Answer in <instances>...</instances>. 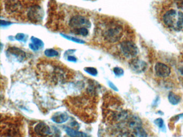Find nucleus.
<instances>
[{
    "label": "nucleus",
    "mask_w": 183,
    "mask_h": 137,
    "mask_svg": "<svg viewBox=\"0 0 183 137\" xmlns=\"http://www.w3.org/2000/svg\"><path fill=\"white\" fill-rule=\"evenodd\" d=\"M163 21L169 29L175 31H180L183 28V13L171 9L164 15Z\"/></svg>",
    "instance_id": "obj_2"
},
{
    "label": "nucleus",
    "mask_w": 183,
    "mask_h": 137,
    "mask_svg": "<svg viewBox=\"0 0 183 137\" xmlns=\"http://www.w3.org/2000/svg\"><path fill=\"white\" fill-rule=\"evenodd\" d=\"M123 26L116 23L111 22L104 27L102 31V37L105 41L108 43H116L123 37Z\"/></svg>",
    "instance_id": "obj_3"
},
{
    "label": "nucleus",
    "mask_w": 183,
    "mask_h": 137,
    "mask_svg": "<svg viewBox=\"0 0 183 137\" xmlns=\"http://www.w3.org/2000/svg\"><path fill=\"white\" fill-rule=\"evenodd\" d=\"M168 100L171 104H172L173 105H177L181 101V98L178 95H177L172 92H171L169 93Z\"/></svg>",
    "instance_id": "obj_14"
},
{
    "label": "nucleus",
    "mask_w": 183,
    "mask_h": 137,
    "mask_svg": "<svg viewBox=\"0 0 183 137\" xmlns=\"http://www.w3.org/2000/svg\"><path fill=\"white\" fill-rule=\"evenodd\" d=\"M52 120L56 123L65 122L68 119V116L64 113L58 114L52 117Z\"/></svg>",
    "instance_id": "obj_13"
},
{
    "label": "nucleus",
    "mask_w": 183,
    "mask_h": 137,
    "mask_svg": "<svg viewBox=\"0 0 183 137\" xmlns=\"http://www.w3.org/2000/svg\"><path fill=\"white\" fill-rule=\"evenodd\" d=\"M129 127L135 130L139 127H142V122L139 117L133 116L128 119L127 122Z\"/></svg>",
    "instance_id": "obj_12"
},
{
    "label": "nucleus",
    "mask_w": 183,
    "mask_h": 137,
    "mask_svg": "<svg viewBox=\"0 0 183 137\" xmlns=\"http://www.w3.org/2000/svg\"><path fill=\"white\" fill-rule=\"evenodd\" d=\"M120 49L122 54L126 57L134 58L138 54V48L132 41L126 40L120 45Z\"/></svg>",
    "instance_id": "obj_5"
},
{
    "label": "nucleus",
    "mask_w": 183,
    "mask_h": 137,
    "mask_svg": "<svg viewBox=\"0 0 183 137\" xmlns=\"http://www.w3.org/2000/svg\"><path fill=\"white\" fill-rule=\"evenodd\" d=\"M67 60L69 61H71V62H76L77 61V58L75 57V56H71V55H69L67 57Z\"/></svg>",
    "instance_id": "obj_25"
},
{
    "label": "nucleus",
    "mask_w": 183,
    "mask_h": 137,
    "mask_svg": "<svg viewBox=\"0 0 183 137\" xmlns=\"http://www.w3.org/2000/svg\"><path fill=\"white\" fill-rule=\"evenodd\" d=\"M66 132L67 134L71 137H87V135L85 133L78 132L70 128H67Z\"/></svg>",
    "instance_id": "obj_15"
},
{
    "label": "nucleus",
    "mask_w": 183,
    "mask_h": 137,
    "mask_svg": "<svg viewBox=\"0 0 183 137\" xmlns=\"http://www.w3.org/2000/svg\"><path fill=\"white\" fill-rule=\"evenodd\" d=\"M155 71L158 77L166 78L170 75L171 68L165 63L158 62L155 66Z\"/></svg>",
    "instance_id": "obj_9"
},
{
    "label": "nucleus",
    "mask_w": 183,
    "mask_h": 137,
    "mask_svg": "<svg viewBox=\"0 0 183 137\" xmlns=\"http://www.w3.org/2000/svg\"><path fill=\"white\" fill-rule=\"evenodd\" d=\"M177 5L178 8L183 9V0H178Z\"/></svg>",
    "instance_id": "obj_27"
},
{
    "label": "nucleus",
    "mask_w": 183,
    "mask_h": 137,
    "mask_svg": "<svg viewBox=\"0 0 183 137\" xmlns=\"http://www.w3.org/2000/svg\"><path fill=\"white\" fill-rule=\"evenodd\" d=\"M12 23H11L10 22H8V21H3L1 20V25L2 26H9V25H11Z\"/></svg>",
    "instance_id": "obj_24"
},
{
    "label": "nucleus",
    "mask_w": 183,
    "mask_h": 137,
    "mask_svg": "<svg viewBox=\"0 0 183 137\" xmlns=\"http://www.w3.org/2000/svg\"><path fill=\"white\" fill-rule=\"evenodd\" d=\"M45 55L47 57H55V56H58L59 55V53L58 51L54 50V49H52V48H50V49H47L45 51Z\"/></svg>",
    "instance_id": "obj_19"
},
{
    "label": "nucleus",
    "mask_w": 183,
    "mask_h": 137,
    "mask_svg": "<svg viewBox=\"0 0 183 137\" xmlns=\"http://www.w3.org/2000/svg\"><path fill=\"white\" fill-rule=\"evenodd\" d=\"M15 39L17 40L21 41H25V35L23 33L17 34L15 36Z\"/></svg>",
    "instance_id": "obj_23"
},
{
    "label": "nucleus",
    "mask_w": 183,
    "mask_h": 137,
    "mask_svg": "<svg viewBox=\"0 0 183 137\" xmlns=\"http://www.w3.org/2000/svg\"><path fill=\"white\" fill-rule=\"evenodd\" d=\"M39 68L42 74L46 77L48 81L55 83L66 81L69 73L66 68L59 64L44 63L39 65Z\"/></svg>",
    "instance_id": "obj_1"
},
{
    "label": "nucleus",
    "mask_w": 183,
    "mask_h": 137,
    "mask_svg": "<svg viewBox=\"0 0 183 137\" xmlns=\"http://www.w3.org/2000/svg\"><path fill=\"white\" fill-rule=\"evenodd\" d=\"M135 134L139 137H148V135L146 131L141 127H139L134 130Z\"/></svg>",
    "instance_id": "obj_20"
},
{
    "label": "nucleus",
    "mask_w": 183,
    "mask_h": 137,
    "mask_svg": "<svg viewBox=\"0 0 183 137\" xmlns=\"http://www.w3.org/2000/svg\"><path fill=\"white\" fill-rule=\"evenodd\" d=\"M108 84H109V86H110L112 88L113 90H115V91H118V88H116V86L112 83H111V82H108Z\"/></svg>",
    "instance_id": "obj_28"
},
{
    "label": "nucleus",
    "mask_w": 183,
    "mask_h": 137,
    "mask_svg": "<svg viewBox=\"0 0 183 137\" xmlns=\"http://www.w3.org/2000/svg\"><path fill=\"white\" fill-rule=\"evenodd\" d=\"M69 26L73 29L85 27L89 28L91 26V23L87 17L81 15H76L71 17L69 21Z\"/></svg>",
    "instance_id": "obj_6"
},
{
    "label": "nucleus",
    "mask_w": 183,
    "mask_h": 137,
    "mask_svg": "<svg viewBox=\"0 0 183 137\" xmlns=\"http://www.w3.org/2000/svg\"><path fill=\"white\" fill-rule=\"evenodd\" d=\"M113 72L117 77H121L124 73V71L123 68L119 67H115L113 68Z\"/></svg>",
    "instance_id": "obj_22"
},
{
    "label": "nucleus",
    "mask_w": 183,
    "mask_h": 137,
    "mask_svg": "<svg viewBox=\"0 0 183 137\" xmlns=\"http://www.w3.org/2000/svg\"><path fill=\"white\" fill-rule=\"evenodd\" d=\"M6 53H8V55L14 56L20 62L24 60L26 56L25 52L16 47H10L6 50Z\"/></svg>",
    "instance_id": "obj_10"
},
{
    "label": "nucleus",
    "mask_w": 183,
    "mask_h": 137,
    "mask_svg": "<svg viewBox=\"0 0 183 137\" xmlns=\"http://www.w3.org/2000/svg\"><path fill=\"white\" fill-rule=\"evenodd\" d=\"M179 72L181 73V75L183 76V67H181V68H179Z\"/></svg>",
    "instance_id": "obj_29"
},
{
    "label": "nucleus",
    "mask_w": 183,
    "mask_h": 137,
    "mask_svg": "<svg viewBox=\"0 0 183 137\" xmlns=\"http://www.w3.org/2000/svg\"><path fill=\"white\" fill-rule=\"evenodd\" d=\"M154 123L159 127L161 131L163 132L166 131V127L165 125L164 120L161 118H158L154 120Z\"/></svg>",
    "instance_id": "obj_17"
},
{
    "label": "nucleus",
    "mask_w": 183,
    "mask_h": 137,
    "mask_svg": "<svg viewBox=\"0 0 183 137\" xmlns=\"http://www.w3.org/2000/svg\"><path fill=\"white\" fill-rule=\"evenodd\" d=\"M42 9L37 5L31 6L27 11V17L32 23L39 22L43 18Z\"/></svg>",
    "instance_id": "obj_7"
},
{
    "label": "nucleus",
    "mask_w": 183,
    "mask_h": 137,
    "mask_svg": "<svg viewBox=\"0 0 183 137\" xmlns=\"http://www.w3.org/2000/svg\"><path fill=\"white\" fill-rule=\"evenodd\" d=\"M61 35L63 36V37H65V39L71 40V41L75 42L77 44H85V41H83V40L80 39L77 37H71L70 35H66L64 34H61Z\"/></svg>",
    "instance_id": "obj_18"
},
{
    "label": "nucleus",
    "mask_w": 183,
    "mask_h": 137,
    "mask_svg": "<svg viewBox=\"0 0 183 137\" xmlns=\"http://www.w3.org/2000/svg\"><path fill=\"white\" fill-rule=\"evenodd\" d=\"M31 40L32 43L29 44V47L33 51H37L44 47V42L37 37H32Z\"/></svg>",
    "instance_id": "obj_11"
},
{
    "label": "nucleus",
    "mask_w": 183,
    "mask_h": 137,
    "mask_svg": "<svg viewBox=\"0 0 183 137\" xmlns=\"http://www.w3.org/2000/svg\"><path fill=\"white\" fill-rule=\"evenodd\" d=\"M129 65L134 72L138 73L143 72L147 68V63L138 58H133L130 61Z\"/></svg>",
    "instance_id": "obj_8"
},
{
    "label": "nucleus",
    "mask_w": 183,
    "mask_h": 137,
    "mask_svg": "<svg viewBox=\"0 0 183 137\" xmlns=\"http://www.w3.org/2000/svg\"><path fill=\"white\" fill-rule=\"evenodd\" d=\"M58 130L56 128L52 129L45 123L39 122L33 125L30 129V137H58Z\"/></svg>",
    "instance_id": "obj_4"
},
{
    "label": "nucleus",
    "mask_w": 183,
    "mask_h": 137,
    "mask_svg": "<svg viewBox=\"0 0 183 137\" xmlns=\"http://www.w3.org/2000/svg\"><path fill=\"white\" fill-rule=\"evenodd\" d=\"M84 70L86 72H87L88 74L93 76H96L98 74V71L97 69L95 68L92 67H87L84 68Z\"/></svg>",
    "instance_id": "obj_21"
},
{
    "label": "nucleus",
    "mask_w": 183,
    "mask_h": 137,
    "mask_svg": "<svg viewBox=\"0 0 183 137\" xmlns=\"http://www.w3.org/2000/svg\"><path fill=\"white\" fill-rule=\"evenodd\" d=\"M122 137H136L135 135L133 134V133H130V132H126V133H124Z\"/></svg>",
    "instance_id": "obj_26"
},
{
    "label": "nucleus",
    "mask_w": 183,
    "mask_h": 137,
    "mask_svg": "<svg viewBox=\"0 0 183 137\" xmlns=\"http://www.w3.org/2000/svg\"><path fill=\"white\" fill-rule=\"evenodd\" d=\"M73 33L75 35H81L83 37H86L88 35L89 32L88 31L87 27H83L80 28H77L73 29Z\"/></svg>",
    "instance_id": "obj_16"
}]
</instances>
